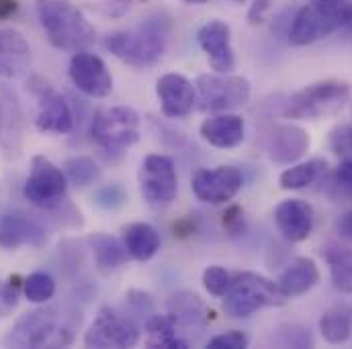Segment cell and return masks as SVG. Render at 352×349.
Instances as JSON below:
<instances>
[{"mask_svg":"<svg viewBox=\"0 0 352 349\" xmlns=\"http://www.w3.org/2000/svg\"><path fill=\"white\" fill-rule=\"evenodd\" d=\"M31 68V45L12 27H0V78H21Z\"/></svg>","mask_w":352,"mask_h":349,"instance_id":"obj_22","label":"cell"},{"mask_svg":"<svg viewBox=\"0 0 352 349\" xmlns=\"http://www.w3.org/2000/svg\"><path fill=\"white\" fill-rule=\"evenodd\" d=\"M16 10H19L16 0H0V21L10 19L12 14H16Z\"/></svg>","mask_w":352,"mask_h":349,"instance_id":"obj_43","label":"cell"},{"mask_svg":"<svg viewBox=\"0 0 352 349\" xmlns=\"http://www.w3.org/2000/svg\"><path fill=\"white\" fill-rule=\"evenodd\" d=\"M47 241V231L39 219L23 210H12L0 217V248L14 252L23 245L39 248Z\"/></svg>","mask_w":352,"mask_h":349,"instance_id":"obj_16","label":"cell"},{"mask_svg":"<svg viewBox=\"0 0 352 349\" xmlns=\"http://www.w3.org/2000/svg\"><path fill=\"white\" fill-rule=\"evenodd\" d=\"M311 145L309 133L291 123L274 125L266 139V156L274 164H293L301 160Z\"/></svg>","mask_w":352,"mask_h":349,"instance_id":"obj_17","label":"cell"},{"mask_svg":"<svg viewBox=\"0 0 352 349\" xmlns=\"http://www.w3.org/2000/svg\"><path fill=\"white\" fill-rule=\"evenodd\" d=\"M336 229H338V233H340L344 239H351L352 241V208L351 210H346V213L338 219Z\"/></svg>","mask_w":352,"mask_h":349,"instance_id":"obj_42","label":"cell"},{"mask_svg":"<svg viewBox=\"0 0 352 349\" xmlns=\"http://www.w3.org/2000/svg\"><path fill=\"white\" fill-rule=\"evenodd\" d=\"M156 94L160 98L162 112L168 119H182L190 115L197 102L195 84L182 74H164L156 82Z\"/></svg>","mask_w":352,"mask_h":349,"instance_id":"obj_21","label":"cell"},{"mask_svg":"<svg viewBox=\"0 0 352 349\" xmlns=\"http://www.w3.org/2000/svg\"><path fill=\"white\" fill-rule=\"evenodd\" d=\"M320 278H322L320 267L311 258H295L287 265V269H283L278 278V286L289 298H295L318 286Z\"/></svg>","mask_w":352,"mask_h":349,"instance_id":"obj_24","label":"cell"},{"mask_svg":"<svg viewBox=\"0 0 352 349\" xmlns=\"http://www.w3.org/2000/svg\"><path fill=\"white\" fill-rule=\"evenodd\" d=\"M68 76L72 84L90 98H107L113 92V76L107 64L87 49L72 56Z\"/></svg>","mask_w":352,"mask_h":349,"instance_id":"obj_13","label":"cell"},{"mask_svg":"<svg viewBox=\"0 0 352 349\" xmlns=\"http://www.w3.org/2000/svg\"><path fill=\"white\" fill-rule=\"evenodd\" d=\"M186 4H203V2H209V0H182Z\"/></svg>","mask_w":352,"mask_h":349,"instance_id":"obj_44","label":"cell"},{"mask_svg":"<svg viewBox=\"0 0 352 349\" xmlns=\"http://www.w3.org/2000/svg\"><path fill=\"white\" fill-rule=\"evenodd\" d=\"M250 344L248 335L242 333V331H226V333H219L215 337L209 339L207 348L211 349H246Z\"/></svg>","mask_w":352,"mask_h":349,"instance_id":"obj_40","label":"cell"},{"mask_svg":"<svg viewBox=\"0 0 352 349\" xmlns=\"http://www.w3.org/2000/svg\"><path fill=\"white\" fill-rule=\"evenodd\" d=\"M223 298L226 313L236 319H246L264 306H283L289 300L278 282H272L270 278L256 272L234 274Z\"/></svg>","mask_w":352,"mask_h":349,"instance_id":"obj_6","label":"cell"},{"mask_svg":"<svg viewBox=\"0 0 352 349\" xmlns=\"http://www.w3.org/2000/svg\"><path fill=\"white\" fill-rule=\"evenodd\" d=\"M90 139L104 154H125L140 141V115L129 106L100 108L90 121Z\"/></svg>","mask_w":352,"mask_h":349,"instance_id":"obj_7","label":"cell"},{"mask_svg":"<svg viewBox=\"0 0 352 349\" xmlns=\"http://www.w3.org/2000/svg\"><path fill=\"white\" fill-rule=\"evenodd\" d=\"M123 243L129 258L135 262H150L160 252L162 239L150 223H129L123 227Z\"/></svg>","mask_w":352,"mask_h":349,"instance_id":"obj_25","label":"cell"},{"mask_svg":"<svg viewBox=\"0 0 352 349\" xmlns=\"http://www.w3.org/2000/svg\"><path fill=\"white\" fill-rule=\"evenodd\" d=\"M21 288H23V282L19 276H10L6 282L0 280V319L12 313V309L19 302Z\"/></svg>","mask_w":352,"mask_h":349,"instance_id":"obj_36","label":"cell"},{"mask_svg":"<svg viewBox=\"0 0 352 349\" xmlns=\"http://www.w3.org/2000/svg\"><path fill=\"white\" fill-rule=\"evenodd\" d=\"M326 170V162L324 160H309V162H301L297 166L287 168L280 178L278 184L283 190H303L307 186H311L322 172Z\"/></svg>","mask_w":352,"mask_h":349,"instance_id":"obj_30","label":"cell"},{"mask_svg":"<svg viewBox=\"0 0 352 349\" xmlns=\"http://www.w3.org/2000/svg\"><path fill=\"white\" fill-rule=\"evenodd\" d=\"M142 339V321L129 311L100 306L85 335L87 348H135Z\"/></svg>","mask_w":352,"mask_h":349,"instance_id":"obj_8","label":"cell"},{"mask_svg":"<svg viewBox=\"0 0 352 349\" xmlns=\"http://www.w3.org/2000/svg\"><path fill=\"white\" fill-rule=\"evenodd\" d=\"M170 31V19L164 14H154L142 21L135 29L109 33L104 37V47L117 60L135 68H146L154 66L164 56Z\"/></svg>","mask_w":352,"mask_h":349,"instance_id":"obj_1","label":"cell"},{"mask_svg":"<svg viewBox=\"0 0 352 349\" xmlns=\"http://www.w3.org/2000/svg\"><path fill=\"white\" fill-rule=\"evenodd\" d=\"M168 315L173 317L180 335L188 341V337H199L209 321V311L205 302L188 290H178L168 298Z\"/></svg>","mask_w":352,"mask_h":349,"instance_id":"obj_18","label":"cell"},{"mask_svg":"<svg viewBox=\"0 0 352 349\" xmlns=\"http://www.w3.org/2000/svg\"><path fill=\"white\" fill-rule=\"evenodd\" d=\"M320 333L332 346H342L352 335V306L338 304L326 311L320 319Z\"/></svg>","mask_w":352,"mask_h":349,"instance_id":"obj_28","label":"cell"},{"mask_svg":"<svg viewBox=\"0 0 352 349\" xmlns=\"http://www.w3.org/2000/svg\"><path fill=\"white\" fill-rule=\"evenodd\" d=\"M326 262L336 290L352 294V250L332 245L326 250Z\"/></svg>","mask_w":352,"mask_h":349,"instance_id":"obj_29","label":"cell"},{"mask_svg":"<svg viewBox=\"0 0 352 349\" xmlns=\"http://www.w3.org/2000/svg\"><path fill=\"white\" fill-rule=\"evenodd\" d=\"M274 223L278 233L291 241L301 243L314 231V208L307 200L301 198H287L276 204L274 208Z\"/></svg>","mask_w":352,"mask_h":349,"instance_id":"obj_19","label":"cell"},{"mask_svg":"<svg viewBox=\"0 0 352 349\" xmlns=\"http://www.w3.org/2000/svg\"><path fill=\"white\" fill-rule=\"evenodd\" d=\"M197 108L203 112H230L250 100V82L232 74H201L195 82Z\"/></svg>","mask_w":352,"mask_h":349,"instance_id":"obj_9","label":"cell"},{"mask_svg":"<svg viewBox=\"0 0 352 349\" xmlns=\"http://www.w3.org/2000/svg\"><path fill=\"white\" fill-rule=\"evenodd\" d=\"M197 41L201 49L207 53L209 66L217 74H232L236 70V53L232 47V29L223 21H209L205 23L199 33Z\"/></svg>","mask_w":352,"mask_h":349,"instance_id":"obj_15","label":"cell"},{"mask_svg":"<svg viewBox=\"0 0 352 349\" xmlns=\"http://www.w3.org/2000/svg\"><path fill=\"white\" fill-rule=\"evenodd\" d=\"M140 190L150 206H168L178 192V176L173 158L162 154L148 156L140 168Z\"/></svg>","mask_w":352,"mask_h":349,"instance_id":"obj_11","label":"cell"},{"mask_svg":"<svg viewBox=\"0 0 352 349\" xmlns=\"http://www.w3.org/2000/svg\"><path fill=\"white\" fill-rule=\"evenodd\" d=\"M351 96L352 86L349 82L336 78L320 80L291 94L285 102L283 115L291 121H320L340 112Z\"/></svg>","mask_w":352,"mask_h":349,"instance_id":"obj_5","label":"cell"},{"mask_svg":"<svg viewBox=\"0 0 352 349\" xmlns=\"http://www.w3.org/2000/svg\"><path fill=\"white\" fill-rule=\"evenodd\" d=\"M88 245L92 250V258L94 263L100 272H113L119 269L121 265H125L129 254L125 243H121L119 239L107 235V233H94L88 237Z\"/></svg>","mask_w":352,"mask_h":349,"instance_id":"obj_27","label":"cell"},{"mask_svg":"<svg viewBox=\"0 0 352 349\" xmlns=\"http://www.w3.org/2000/svg\"><path fill=\"white\" fill-rule=\"evenodd\" d=\"M352 21L351 0H311L301 6L289 25V43L295 47L311 45L349 27Z\"/></svg>","mask_w":352,"mask_h":349,"instance_id":"obj_4","label":"cell"},{"mask_svg":"<svg viewBox=\"0 0 352 349\" xmlns=\"http://www.w3.org/2000/svg\"><path fill=\"white\" fill-rule=\"evenodd\" d=\"M146 346L160 349H186L188 341L180 335L170 315H152L146 325Z\"/></svg>","mask_w":352,"mask_h":349,"instance_id":"obj_26","label":"cell"},{"mask_svg":"<svg viewBox=\"0 0 352 349\" xmlns=\"http://www.w3.org/2000/svg\"><path fill=\"white\" fill-rule=\"evenodd\" d=\"M349 27H351V29H352V21H351V25H349Z\"/></svg>","mask_w":352,"mask_h":349,"instance_id":"obj_45","label":"cell"},{"mask_svg":"<svg viewBox=\"0 0 352 349\" xmlns=\"http://www.w3.org/2000/svg\"><path fill=\"white\" fill-rule=\"evenodd\" d=\"M330 149L342 160L352 158V125H338L330 133Z\"/></svg>","mask_w":352,"mask_h":349,"instance_id":"obj_38","label":"cell"},{"mask_svg":"<svg viewBox=\"0 0 352 349\" xmlns=\"http://www.w3.org/2000/svg\"><path fill=\"white\" fill-rule=\"evenodd\" d=\"M230 282H232V276L221 265H209L203 272V286H205V290L209 294L217 296V298H223L226 296V292L230 288Z\"/></svg>","mask_w":352,"mask_h":349,"instance_id":"obj_33","label":"cell"},{"mask_svg":"<svg viewBox=\"0 0 352 349\" xmlns=\"http://www.w3.org/2000/svg\"><path fill=\"white\" fill-rule=\"evenodd\" d=\"M94 202L104 210H117L125 204V190L117 184L102 186L94 192Z\"/></svg>","mask_w":352,"mask_h":349,"instance_id":"obj_39","label":"cell"},{"mask_svg":"<svg viewBox=\"0 0 352 349\" xmlns=\"http://www.w3.org/2000/svg\"><path fill=\"white\" fill-rule=\"evenodd\" d=\"M64 174L76 188H88L102 178V170L88 156H74L64 162Z\"/></svg>","mask_w":352,"mask_h":349,"instance_id":"obj_31","label":"cell"},{"mask_svg":"<svg viewBox=\"0 0 352 349\" xmlns=\"http://www.w3.org/2000/svg\"><path fill=\"white\" fill-rule=\"evenodd\" d=\"M246 125L240 115L219 112L201 123V137L217 149H234L244 141Z\"/></svg>","mask_w":352,"mask_h":349,"instance_id":"obj_23","label":"cell"},{"mask_svg":"<svg viewBox=\"0 0 352 349\" xmlns=\"http://www.w3.org/2000/svg\"><path fill=\"white\" fill-rule=\"evenodd\" d=\"M125 300H127V311L140 321H148L154 315V300L150 294L142 290H129L125 294Z\"/></svg>","mask_w":352,"mask_h":349,"instance_id":"obj_37","label":"cell"},{"mask_svg":"<svg viewBox=\"0 0 352 349\" xmlns=\"http://www.w3.org/2000/svg\"><path fill=\"white\" fill-rule=\"evenodd\" d=\"M244 178L236 166H217L213 170H197L192 176V192L207 204H226L242 188Z\"/></svg>","mask_w":352,"mask_h":349,"instance_id":"obj_12","label":"cell"},{"mask_svg":"<svg viewBox=\"0 0 352 349\" xmlns=\"http://www.w3.org/2000/svg\"><path fill=\"white\" fill-rule=\"evenodd\" d=\"M283 348H314V337L307 329L299 325H287L278 329V335L274 339Z\"/></svg>","mask_w":352,"mask_h":349,"instance_id":"obj_34","label":"cell"},{"mask_svg":"<svg viewBox=\"0 0 352 349\" xmlns=\"http://www.w3.org/2000/svg\"><path fill=\"white\" fill-rule=\"evenodd\" d=\"M330 188H332V196L334 198L352 200V158L344 160L338 166V170L332 176Z\"/></svg>","mask_w":352,"mask_h":349,"instance_id":"obj_35","label":"cell"},{"mask_svg":"<svg viewBox=\"0 0 352 349\" xmlns=\"http://www.w3.org/2000/svg\"><path fill=\"white\" fill-rule=\"evenodd\" d=\"M270 6H272V0H252V4L248 8V23L250 25H263Z\"/></svg>","mask_w":352,"mask_h":349,"instance_id":"obj_41","label":"cell"},{"mask_svg":"<svg viewBox=\"0 0 352 349\" xmlns=\"http://www.w3.org/2000/svg\"><path fill=\"white\" fill-rule=\"evenodd\" d=\"M37 19L56 49L85 51L94 43V29L72 0H37Z\"/></svg>","mask_w":352,"mask_h":349,"instance_id":"obj_3","label":"cell"},{"mask_svg":"<svg viewBox=\"0 0 352 349\" xmlns=\"http://www.w3.org/2000/svg\"><path fill=\"white\" fill-rule=\"evenodd\" d=\"M72 313L58 306H39L16 319L12 329L2 339L6 348H66L74 341Z\"/></svg>","mask_w":352,"mask_h":349,"instance_id":"obj_2","label":"cell"},{"mask_svg":"<svg viewBox=\"0 0 352 349\" xmlns=\"http://www.w3.org/2000/svg\"><path fill=\"white\" fill-rule=\"evenodd\" d=\"M25 139V112L19 98L0 88V147L6 158H19Z\"/></svg>","mask_w":352,"mask_h":349,"instance_id":"obj_20","label":"cell"},{"mask_svg":"<svg viewBox=\"0 0 352 349\" xmlns=\"http://www.w3.org/2000/svg\"><path fill=\"white\" fill-rule=\"evenodd\" d=\"M23 294L29 302L45 304L56 294V280L47 272H33L23 280Z\"/></svg>","mask_w":352,"mask_h":349,"instance_id":"obj_32","label":"cell"},{"mask_svg":"<svg viewBox=\"0 0 352 349\" xmlns=\"http://www.w3.org/2000/svg\"><path fill=\"white\" fill-rule=\"evenodd\" d=\"M33 92L37 94L35 127L41 133H54V135L70 133L74 129V110L70 102L45 82H41L39 88H33Z\"/></svg>","mask_w":352,"mask_h":349,"instance_id":"obj_14","label":"cell"},{"mask_svg":"<svg viewBox=\"0 0 352 349\" xmlns=\"http://www.w3.org/2000/svg\"><path fill=\"white\" fill-rule=\"evenodd\" d=\"M68 178L64 168H58L45 156H35L31 160V172L23 186V196L39 208H58L66 200Z\"/></svg>","mask_w":352,"mask_h":349,"instance_id":"obj_10","label":"cell"}]
</instances>
